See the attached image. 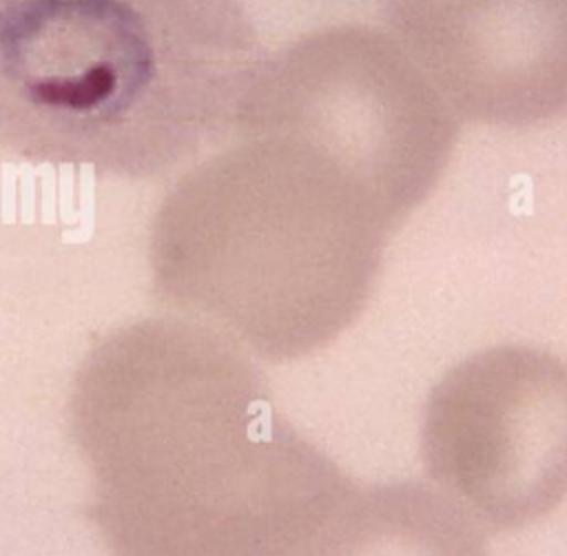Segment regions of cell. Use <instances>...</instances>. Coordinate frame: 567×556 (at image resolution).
Instances as JSON below:
<instances>
[{
  "instance_id": "obj_4",
  "label": "cell",
  "mask_w": 567,
  "mask_h": 556,
  "mask_svg": "<svg viewBox=\"0 0 567 556\" xmlns=\"http://www.w3.org/2000/svg\"><path fill=\"white\" fill-rule=\"evenodd\" d=\"M235 128L321 153L396 230L447 168L458 115L392 33L339 24L264 55Z\"/></svg>"
},
{
  "instance_id": "obj_1",
  "label": "cell",
  "mask_w": 567,
  "mask_h": 556,
  "mask_svg": "<svg viewBox=\"0 0 567 556\" xmlns=\"http://www.w3.org/2000/svg\"><path fill=\"white\" fill-rule=\"evenodd\" d=\"M66 419L111 556H301L354 487L277 410L250 357L190 319L104 334Z\"/></svg>"
},
{
  "instance_id": "obj_2",
  "label": "cell",
  "mask_w": 567,
  "mask_h": 556,
  "mask_svg": "<svg viewBox=\"0 0 567 556\" xmlns=\"http://www.w3.org/2000/svg\"><path fill=\"white\" fill-rule=\"evenodd\" d=\"M264 55L241 0H0V151L164 175L237 126Z\"/></svg>"
},
{
  "instance_id": "obj_6",
  "label": "cell",
  "mask_w": 567,
  "mask_h": 556,
  "mask_svg": "<svg viewBox=\"0 0 567 556\" xmlns=\"http://www.w3.org/2000/svg\"><path fill=\"white\" fill-rule=\"evenodd\" d=\"M385 22L458 117L536 126L567 113V0H390Z\"/></svg>"
},
{
  "instance_id": "obj_7",
  "label": "cell",
  "mask_w": 567,
  "mask_h": 556,
  "mask_svg": "<svg viewBox=\"0 0 567 556\" xmlns=\"http://www.w3.org/2000/svg\"><path fill=\"white\" fill-rule=\"evenodd\" d=\"M301 556H489L485 529L419 481L352 487Z\"/></svg>"
},
{
  "instance_id": "obj_5",
  "label": "cell",
  "mask_w": 567,
  "mask_h": 556,
  "mask_svg": "<svg viewBox=\"0 0 567 556\" xmlns=\"http://www.w3.org/2000/svg\"><path fill=\"white\" fill-rule=\"evenodd\" d=\"M419 450L483 529L545 518L567 498V361L523 343L465 357L430 390Z\"/></svg>"
},
{
  "instance_id": "obj_3",
  "label": "cell",
  "mask_w": 567,
  "mask_h": 556,
  "mask_svg": "<svg viewBox=\"0 0 567 556\" xmlns=\"http://www.w3.org/2000/svg\"><path fill=\"white\" fill-rule=\"evenodd\" d=\"M394 226L348 173L281 137L195 166L151 230L157 295L272 363L330 346L374 292Z\"/></svg>"
}]
</instances>
